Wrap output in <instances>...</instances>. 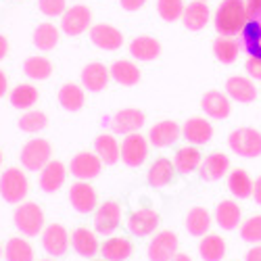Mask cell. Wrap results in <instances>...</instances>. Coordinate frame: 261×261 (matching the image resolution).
Here are the masks:
<instances>
[{"label":"cell","instance_id":"obj_39","mask_svg":"<svg viewBox=\"0 0 261 261\" xmlns=\"http://www.w3.org/2000/svg\"><path fill=\"white\" fill-rule=\"evenodd\" d=\"M9 100L15 109H30L38 102V90L32 84H19L11 90Z\"/></svg>","mask_w":261,"mask_h":261},{"label":"cell","instance_id":"obj_43","mask_svg":"<svg viewBox=\"0 0 261 261\" xmlns=\"http://www.w3.org/2000/svg\"><path fill=\"white\" fill-rule=\"evenodd\" d=\"M241 238L249 245H261V213L241 224Z\"/></svg>","mask_w":261,"mask_h":261},{"label":"cell","instance_id":"obj_12","mask_svg":"<svg viewBox=\"0 0 261 261\" xmlns=\"http://www.w3.org/2000/svg\"><path fill=\"white\" fill-rule=\"evenodd\" d=\"M40 236H42V249L53 257H63L65 253H67L69 245H71L69 232L65 230V226H61V224L46 226Z\"/></svg>","mask_w":261,"mask_h":261},{"label":"cell","instance_id":"obj_33","mask_svg":"<svg viewBox=\"0 0 261 261\" xmlns=\"http://www.w3.org/2000/svg\"><path fill=\"white\" fill-rule=\"evenodd\" d=\"M199 255L203 261H222L226 255V241L220 234H205L199 245Z\"/></svg>","mask_w":261,"mask_h":261},{"label":"cell","instance_id":"obj_45","mask_svg":"<svg viewBox=\"0 0 261 261\" xmlns=\"http://www.w3.org/2000/svg\"><path fill=\"white\" fill-rule=\"evenodd\" d=\"M245 69H247V73H249L251 80L261 82V59H259V57H251V59H247Z\"/></svg>","mask_w":261,"mask_h":261},{"label":"cell","instance_id":"obj_8","mask_svg":"<svg viewBox=\"0 0 261 261\" xmlns=\"http://www.w3.org/2000/svg\"><path fill=\"white\" fill-rule=\"evenodd\" d=\"M178 236L171 230H163L159 234L153 236L148 249H146V257L148 261H171L178 253Z\"/></svg>","mask_w":261,"mask_h":261},{"label":"cell","instance_id":"obj_10","mask_svg":"<svg viewBox=\"0 0 261 261\" xmlns=\"http://www.w3.org/2000/svg\"><path fill=\"white\" fill-rule=\"evenodd\" d=\"M121 205L117 201H105L94 211V232L96 234H113L121 224Z\"/></svg>","mask_w":261,"mask_h":261},{"label":"cell","instance_id":"obj_28","mask_svg":"<svg viewBox=\"0 0 261 261\" xmlns=\"http://www.w3.org/2000/svg\"><path fill=\"white\" fill-rule=\"evenodd\" d=\"M71 247H73V251H75L80 257L92 259V257L98 253V238H96V232H92V230H88V228H77V230L71 234Z\"/></svg>","mask_w":261,"mask_h":261},{"label":"cell","instance_id":"obj_23","mask_svg":"<svg viewBox=\"0 0 261 261\" xmlns=\"http://www.w3.org/2000/svg\"><path fill=\"white\" fill-rule=\"evenodd\" d=\"M203 163V155L199 146H182L176 150V155H173V167H176L178 173H182V176H188V173L197 171Z\"/></svg>","mask_w":261,"mask_h":261},{"label":"cell","instance_id":"obj_16","mask_svg":"<svg viewBox=\"0 0 261 261\" xmlns=\"http://www.w3.org/2000/svg\"><path fill=\"white\" fill-rule=\"evenodd\" d=\"M182 136L194 146L207 144L213 138V125L205 117H190L182 125Z\"/></svg>","mask_w":261,"mask_h":261},{"label":"cell","instance_id":"obj_25","mask_svg":"<svg viewBox=\"0 0 261 261\" xmlns=\"http://www.w3.org/2000/svg\"><path fill=\"white\" fill-rule=\"evenodd\" d=\"M243 220V211L238 207V203L234 201H220L215 207V222L222 230H236L241 226Z\"/></svg>","mask_w":261,"mask_h":261},{"label":"cell","instance_id":"obj_5","mask_svg":"<svg viewBox=\"0 0 261 261\" xmlns=\"http://www.w3.org/2000/svg\"><path fill=\"white\" fill-rule=\"evenodd\" d=\"M50 155H53V146L46 138H32L21 148L19 159L28 171H42L50 161Z\"/></svg>","mask_w":261,"mask_h":261},{"label":"cell","instance_id":"obj_50","mask_svg":"<svg viewBox=\"0 0 261 261\" xmlns=\"http://www.w3.org/2000/svg\"><path fill=\"white\" fill-rule=\"evenodd\" d=\"M9 53V40L5 38V34H0V61H3Z\"/></svg>","mask_w":261,"mask_h":261},{"label":"cell","instance_id":"obj_41","mask_svg":"<svg viewBox=\"0 0 261 261\" xmlns=\"http://www.w3.org/2000/svg\"><path fill=\"white\" fill-rule=\"evenodd\" d=\"M48 125V117L42 111H28L19 117V129L25 134H38Z\"/></svg>","mask_w":261,"mask_h":261},{"label":"cell","instance_id":"obj_3","mask_svg":"<svg viewBox=\"0 0 261 261\" xmlns=\"http://www.w3.org/2000/svg\"><path fill=\"white\" fill-rule=\"evenodd\" d=\"M28 192H30V182L23 169L9 167L3 171V176H0V197L7 203H13V205L23 203Z\"/></svg>","mask_w":261,"mask_h":261},{"label":"cell","instance_id":"obj_29","mask_svg":"<svg viewBox=\"0 0 261 261\" xmlns=\"http://www.w3.org/2000/svg\"><path fill=\"white\" fill-rule=\"evenodd\" d=\"M129 53H132V57L138 61H153L159 57L161 44L153 36H138L129 42Z\"/></svg>","mask_w":261,"mask_h":261},{"label":"cell","instance_id":"obj_14","mask_svg":"<svg viewBox=\"0 0 261 261\" xmlns=\"http://www.w3.org/2000/svg\"><path fill=\"white\" fill-rule=\"evenodd\" d=\"M90 40L92 44L98 46L100 50H117L123 44V34L115 28V25H109V23H98L90 28Z\"/></svg>","mask_w":261,"mask_h":261},{"label":"cell","instance_id":"obj_48","mask_svg":"<svg viewBox=\"0 0 261 261\" xmlns=\"http://www.w3.org/2000/svg\"><path fill=\"white\" fill-rule=\"evenodd\" d=\"M245 261H261V245H253V247L247 251Z\"/></svg>","mask_w":261,"mask_h":261},{"label":"cell","instance_id":"obj_47","mask_svg":"<svg viewBox=\"0 0 261 261\" xmlns=\"http://www.w3.org/2000/svg\"><path fill=\"white\" fill-rule=\"evenodd\" d=\"M119 5H121V9L123 11H138V9H142L144 5H146V0H119Z\"/></svg>","mask_w":261,"mask_h":261},{"label":"cell","instance_id":"obj_1","mask_svg":"<svg viewBox=\"0 0 261 261\" xmlns=\"http://www.w3.org/2000/svg\"><path fill=\"white\" fill-rule=\"evenodd\" d=\"M247 21L249 17H247L245 0H222L213 17L215 32L220 36H230V38H236L238 34H243V28L247 25Z\"/></svg>","mask_w":261,"mask_h":261},{"label":"cell","instance_id":"obj_6","mask_svg":"<svg viewBox=\"0 0 261 261\" xmlns=\"http://www.w3.org/2000/svg\"><path fill=\"white\" fill-rule=\"evenodd\" d=\"M92 13L86 5H73L61 15V30L65 36H80L86 30H90Z\"/></svg>","mask_w":261,"mask_h":261},{"label":"cell","instance_id":"obj_15","mask_svg":"<svg viewBox=\"0 0 261 261\" xmlns=\"http://www.w3.org/2000/svg\"><path fill=\"white\" fill-rule=\"evenodd\" d=\"M180 136H182V127L171 119H163V121L155 123L148 129V142L153 146H157V148L171 146Z\"/></svg>","mask_w":261,"mask_h":261},{"label":"cell","instance_id":"obj_2","mask_svg":"<svg viewBox=\"0 0 261 261\" xmlns=\"http://www.w3.org/2000/svg\"><path fill=\"white\" fill-rule=\"evenodd\" d=\"M13 220H15V228L23 236H30V238L42 234V230H44V211L34 201L19 203Z\"/></svg>","mask_w":261,"mask_h":261},{"label":"cell","instance_id":"obj_36","mask_svg":"<svg viewBox=\"0 0 261 261\" xmlns=\"http://www.w3.org/2000/svg\"><path fill=\"white\" fill-rule=\"evenodd\" d=\"M59 102L65 111H80L86 102V96H84V90L80 88L77 84H63L59 88Z\"/></svg>","mask_w":261,"mask_h":261},{"label":"cell","instance_id":"obj_24","mask_svg":"<svg viewBox=\"0 0 261 261\" xmlns=\"http://www.w3.org/2000/svg\"><path fill=\"white\" fill-rule=\"evenodd\" d=\"M109 75L111 73H109V69L102 63H88L82 69V86L90 92H100L107 88Z\"/></svg>","mask_w":261,"mask_h":261},{"label":"cell","instance_id":"obj_38","mask_svg":"<svg viewBox=\"0 0 261 261\" xmlns=\"http://www.w3.org/2000/svg\"><path fill=\"white\" fill-rule=\"evenodd\" d=\"M23 73L30 77V80H36V82H42V80H48L53 75V63L46 59V57H28L25 63H23Z\"/></svg>","mask_w":261,"mask_h":261},{"label":"cell","instance_id":"obj_22","mask_svg":"<svg viewBox=\"0 0 261 261\" xmlns=\"http://www.w3.org/2000/svg\"><path fill=\"white\" fill-rule=\"evenodd\" d=\"M134 253L132 241L125 236H109L100 245V255L105 261H125Z\"/></svg>","mask_w":261,"mask_h":261},{"label":"cell","instance_id":"obj_49","mask_svg":"<svg viewBox=\"0 0 261 261\" xmlns=\"http://www.w3.org/2000/svg\"><path fill=\"white\" fill-rule=\"evenodd\" d=\"M251 197L255 199V203L261 207V176L253 182V194H251Z\"/></svg>","mask_w":261,"mask_h":261},{"label":"cell","instance_id":"obj_13","mask_svg":"<svg viewBox=\"0 0 261 261\" xmlns=\"http://www.w3.org/2000/svg\"><path fill=\"white\" fill-rule=\"evenodd\" d=\"M69 203L77 213H92L98 207V194L92 184L77 180L69 188Z\"/></svg>","mask_w":261,"mask_h":261},{"label":"cell","instance_id":"obj_56","mask_svg":"<svg viewBox=\"0 0 261 261\" xmlns=\"http://www.w3.org/2000/svg\"><path fill=\"white\" fill-rule=\"evenodd\" d=\"M203 3H207V0H203Z\"/></svg>","mask_w":261,"mask_h":261},{"label":"cell","instance_id":"obj_4","mask_svg":"<svg viewBox=\"0 0 261 261\" xmlns=\"http://www.w3.org/2000/svg\"><path fill=\"white\" fill-rule=\"evenodd\" d=\"M228 146L243 159L261 157V132L255 127H238L228 136Z\"/></svg>","mask_w":261,"mask_h":261},{"label":"cell","instance_id":"obj_11","mask_svg":"<svg viewBox=\"0 0 261 261\" xmlns=\"http://www.w3.org/2000/svg\"><path fill=\"white\" fill-rule=\"evenodd\" d=\"M148 157V140L134 132V134H127L121 142V161L127 167H140Z\"/></svg>","mask_w":261,"mask_h":261},{"label":"cell","instance_id":"obj_20","mask_svg":"<svg viewBox=\"0 0 261 261\" xmlns=\"http://www.w3.org/2000/svg\"><path fill=\"white\" fill-rule=\"evenodd\" d=\"M226 94L236 100V102H243V105H249L257 98V88L251 77H245V75H232L228 77L226 82Z\"/></svg>","mask_w":261,"mask_h":261},{"label":"cell","instance_id":"obj_18","mask_svg":"<svg viewBox=\"0 0 261 261\" xmlns=\"http://www.w3.org/2000/svg\"><path fill=\"white\" fill-rule=\"evenodd\" d=\"M146 121V115L140 111V109H121V111L115 113L111 125H113V132L115 134H134L144 125Z\"/></svg>","mask_w":261,"mask_h":261},{"label":"cell","instance_id":"obj_19","mask_svg":"<svg viewBox=\"0 0 261 261\" xmlns=\"http://www.w3.org/2000/svg\"><path fill=\"white\" fill-rule=\"evenodd\" d=\"M201 107L207 117L211 119H226L230 117V111H232V105H230V96L220 92V90H209L203 94V100H201Z\"/></svg>","mask_w":261,"mask_h":261},{"label":"cell","instance_id":"obj_57","mask_svg":"<svg viewBox=\"0 0 261 261\" xmlns=\"http://www.w3.org/2000/svg\"><path fill=\"white\" fill-rule=\"evenodd\" d=\"M100 261H105V259H100Z\"/></svg>","mask_w":261,"mask_h":261},{"label":"cell","instance_id":"obj_31","mask_svg":"<svg viewBox=\"0 0 261 261\" xmlns=\"http://www.w3.org/2000/svg\"><path fill=\"white\" fill-rule=\"evenodd\" d=\"M211 228V215L205 207H192L186 215V230L190 236L203 238L205 234H209Z\"/></svg>","mask_w":261,"mask_h":261},{"label":"cell","instance_id":"obj_27","mask_svg":"<svg viewBox=\"0 0 261 261\" xmlns=\"http://www.w3.org/2000/svg\"><path fill=\"white\" fill-rule=\"evenodd\" d=\"M94 153L107 165H115L121 159V144L113 134H98L94 138Z\"/></svg>","mask_w":261,"mask_h":261},{"label":"cell","instance_id":"obj_35","mask_svg":"<svg viewBox=\"0 0 261 261\" xmlns=\"http://www.w3.org/2000/svg\"><path fill=\"white\" fill-rule=\"evenodd\" d=\"M109 73H111V77L117 84L127 86V88H129V86H136L140 82V69L136 67L132 61H125V59L115 61L111 65V69H109Z\"/></svg>","mask_w":261,"mask_h":261},{"label":"cell","instance_id":"obj_21","mask_svg":"<svg viewBox=\"0 0 261 261\" xmlns=\"http://www.w3.org/2000/svg\"><path fill=\"white\" fill-rule=\"evenodd\" d=\"M65 178H67V169H65V165L61 161H48L46 167L40 171V188L42 192H57L61 190V186L65 184Z\"/></svg>","mask_w":261,"mask_h":261},{"label":"cell","instance_id":"obj_7","mask_svg":"<svg viewBox=\"0 0 261 261\" xmlns=\"http://www.w3.org/2000/svg\"><path fill=\"white\" fill-rule=\"evenodd\" d=\"M125 226L134 236L144 238V236L153 234L159 228V213L155 209H148V207L134 209V211H129V215L125 217Z\"/></svg>","mask_w":261,"mask_h":261},{"label":"cell","instance_id":"obj_26","mask_svg":"<svg viewBox=\"0 0 261 261\" xmlns=\"http://www.w3.org/2000/svg\"><path fill=\"white\" fill-rule=\"evenodd\" d=\"M199 169H201V178L203 180H213V182L222 180L230 171V159L224 153H211V155H207L203 159Z\"/></svg>","mask_w":261,"mask_h":261},{"label":"cell","instance_id":"obj_34","mask_svg":"<svg viewBox=\"0 0 261 261\" xmlns=\"http://www.w3.org/2000/svg\"><path fill=\"white\" fill-rule=\"evenodd\" d=\"M34 257H36V251H34L32 243L25 241L23 236H13L5 245L7 261H34Z\"/></svg>","mask_w":261,"mask_h":261},{"label":"cell","instance_id":"obj_32","mask_svg":"<svg viewBox=\"0 0 261 261\" xmlns=\"http://www.w3.org/2000/svg\"><path fill=\"white\" fill-rule=\"evenodd\" d=\"M213 55L215 59L224 63V65H230L238 59L241 55V44H238L236 38H230V36H217L213 40Z\"/></svg>","mask_w":261,"mask_h":261},{"label":"cell","instance_id":"obj_46","mask_svg":"<svg viewBox=\"0 0 261 261\" xmlns=\"http://www.w3.org/2000/svg\"><path fill=\"white\" fill-rule=\"evenodd\" d=\"M245 7L249 19H261V0H245Z\"/></svg>","mask_w":261,"mask_h":261},{"label":"cell","instance_id":"obj_37","mask_svg":"<svg viewBox=\"0 0 261 261\" xmlns=\"http://www.w3.org/2000/svg\"><path fill=\"white\" fill-rule=\"evenodd\" d=\"M228 188L236 199H249L253 194V180L249 171L245 169H232L228 176Z\"/></svg>","mask_w":261,"mask_h":261},{"label":"cell","instance_id":"obj_42","mask_svg":"<svg viewBox=\"0 0 261 261\" xmlns=\"http://www.w3.org/2000/svg\"><path fill=\"white\" fill-rule=\"evenodd\" d=\"M184 9H186L184 0H157V13L167 23H173V21L182 19Z\"/></svg>","mask_w":261,"mask_h":261},{"label":"cell","instance_id":"obj_51","mask_svg":"<svg viewBox=\"0 0 261 261\" xmlns=\"http://www.w3.org/2000/svg\"><path fill=\"white\" fill-rule=\"evenodd\" d=\"M7 88H9L7 75H5V71H3V69H0V98H3V96L7 94Z\"/></svg>","mask_w":261,"mask_h":261},{"label":"cell","instance_id":"obj_44","mask_svg":"<svg viewBox=\"0 0 261 261\" xmlns=\"http://www.w3.org/2000/svg\"><path fill=\"white\" fill-rule=\"evenodd\" d=\"M38 9L46 17H61L67 11V0H38Z\"/></svg>","mask_w":261,"mask_h":261},{"label":"cell","instance_id":"obj_52","mask_svg":"<svg viewBox=\"0 0 261 261\" xmlns=\"http://www.w3.org/2000/svg\"><path fill=\"white\" fill-rule=\"evenodd\" d=\"M171 261H192V259H190V255H186V253H176V257H173Z\"/></svg>","mask_w":261,"mask_h":261},{"label":"cell","instance_id":"obj_53","mask_svg":"<svg viewBox=\"0 0 261 261\" xmlns=\"http://www.w3.org/2000/svg\"><path fill=\"white\" fill-rule=\"evenodd\" d=\"M0 255H5V247L3 245H0Z\"/></svg>","mask_w":261,"mask_h":261},{"label":"cell","instance_id":"obj_54","mask_svg":"<svg viewBox=\"0 0 261 261\" xmlns=\"http://www.w3.org/2000/svg\"><path fill=\"white\" fill-rule=\"evenodd\" d=\"M0 165H3V150H0Z\"/></svg>","mask_w":261,"mask_h":261},{"label":"cell","instance_id":"obj_30","mask_svg":"<svg viewBox=\"0 0 261 261\" xmlns=\"http://www.w3.org/2000/svg\"><path fill=\"white\" fill-rule=\"evenodd\" d=\"M173 173H176V167H173V161L167 157H159L148 169V184L155 186V188H163L173 180Z\"/></svg>","mask_w":261,"mask_h":261},{"label":"cell","instance_id":"obj_40","mask_svg":"<svg viewBox=\"0 0 261 261\" xmlns=\"http://www.w3.org/2000/svg\"><path fill=\"white\" fill-rule=\"evenodd\" d=\"M34 44L40 50H53L59 44V30L57 25H53L50 21L46 23H40L34 32Z\"/></svg>","mask_w":261,"mask_h":261},{"label":"cell","instance_id":"obj_55","mask_svg":"<svg viewBox=\"0 0 261 261\" xmlns=\"http://www.w3.org/2000/svg\"><path fill=\"white\" fill-rule=\"evenodd\" d=\"M42 261H53V259H42Z\"/></svg>","mask_w":261,"mask_h":261},{"label":"cell","instance_id":"obj_9","mask_svg":"<svg viewBox=\"0 0 261 261\" xmlns=\"http://www.w3.org/2000/svg\"><path fill=\"white\" fill-rule=\"evenodd\" d=\"M69 173L71 176H75L77 180H94L100 176L102 171V161L98 159L96 153H88V150H82V153L73 155V159L69 161Z\"/></svg>","mask_w":261,"mask_h":261},{"label":"cell","instance_id":"obj_17","mask_svg":"<svg viewBox=\"0 0 261 261\" xmlns=\"http://www.w3.org/2000/svg\"><path fill=\"white\" fill-rule=\"evenodd\" d=\"M209 19H211V11H209V5L203 3V0H192L190 5H186L184 13H182V23L188 32L205 30Z\"/></svg>","mask_w":261,"mask_h":261}]
</instances>
